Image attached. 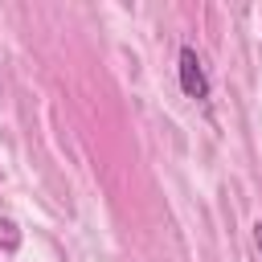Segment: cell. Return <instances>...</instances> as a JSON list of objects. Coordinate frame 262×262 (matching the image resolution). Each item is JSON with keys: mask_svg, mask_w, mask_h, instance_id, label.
I'll list each match as a JSON object with an SVG mask.
<instances>
[{"mask_svg": "<svg viewBox=\"0 0 262 262\" xmlns=\"http://www.w3.org/2000/svg\"><path fill=\"white\" fill-rule=\"evenodd\" d=\"M0 250H20V229H16V221H8V217H0Z\"/></svg>", "mask_w": 262, "mask_h": 262, "instance_id": "7a4b0ae2", "label": "cell"}, {"mask_svg": "<svg viewBox=\"0 0 262 262\" xmlns=\"http://www.w3.org/2000/svg\"><path fill=\"white\" fill-rule=\"evenodd\" d=\"M176 70H180V90H184L188 98L205 102V98H209V74H205V66H201V57H196V49H192V45H184V49H180Z\"/></svg>", "mask_w": 262, "mask_h": 262, "instance_id": "6da1fadb", "label": "cell"}, {"mask_svg": "<svg viewBox=\"0 0 262 262\" xmlns=\"http://www.w3.org/2000/svg\"><path fill=\"white\" fill-rule=\"evenodd\" d=\"M254 242H258V250H262V221L254 225Z\"/></svg>", "mask_w": 262, "mask_h": 262, "instance_id": "3957f363", "label": "cell"}]
</instances>
